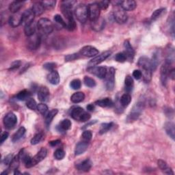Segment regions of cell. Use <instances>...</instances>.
<instances>
[{"label":"cell","mask_w":175,"mask_h":175,"mask_svg":"<svg viewBox=\"0 0 175 175\" xmlns=\"http://www.w3.org/2000/svg\"><path fill=\"white\" fill-rule=\"evenodd\" d=\"M12 159H13V156L12 154H10L8 155H7L6 158H4V159H3V163L5 164V165H10V163L12 162Z\"/></svg>","instance_id":"57"},{"label":"cell","mask_w":175,"mask_h":175,"mask_svg":"<svg viewBox=\"0 0 175 175\" xmlns=\"http://www.w3.org/2000/svg\"><path fill=\"white\" fill-rule=\"evenodd\" d=\"M165 11V9L164 8H160V9H158L156 10L151 15V20L152 21H156L158 18L160 17V16L162 15V13Z\"/></svg>","instance_id":"46"},{"label":"cell","mask_w":175,"mask_h":175,"mask_svg":"<svg viewBox=\"0 0 175 175\" xmlns=\"http://www.w3.org/2000/svg\"><path fill=\"white\" fill-rule=\"evenodd\" d=\"M88 17L91 22L96 21L100 17L101 9L98 3H92L88 6Z\"/></svg>","instance_id":"6"},{"label":"cell","mask_w":175,"mask_h":175,"mask_svg":"<svg viewBox=\"0 0 175 175\" xmlns=\"http://www.w3.org/2000/svg\"><path fill=\"white\" fill-rule=\"evenodd\" d=\"M24 2L15 1L12 2L9 6V10L13 14L17 13L20 9L23 7Z\"/></svg>","instance_id":"25"},{"label":"cell","mask_w":175,"mask_h":175,"mask_svg":"<svg viewBox=\"0 0 175 175\" xmlns=\"http://www.w3.org/2000/svg\"><path fill=\"white\" fill-rule=\"evenodd\" d=\"M33 12L34 13L35 16H40L45 11V8H44L43 6L42 5L41 2H36L34 3L32 6V8Z\"/></svg>","instance_id":"26"},{"label":"cell","mask_w":175,"mask_h":175,"mask_svg":"<svg viewBox=\"0 0 175 175\" xmlns=\"http://www.w3.org/2000/svg\"><path fill=\"white\" fill-rule=\"evenodd\" d=\"M25 131H26V130H25V127H20V128L18 129L17 132L13 135L12 142H16L18 140H19L21 138H23V136H24V134L25 133Z\"/></svg>","instance_id":"32"},{"label":"cell","mask_w":175,"mask_h":175,"mask_svg":"<svg viewBox=\"0 0 175 175\" xmlns=\"http://www.w3.org/2000/svg\"><path fill=\"white\" fill-rule=\"evenodd\" d=\"M24 32L25 34L28 37L34 35L36 33V26L34 23H32L30 25H25L24 28Z\"/></svg>","instance_id":"34"},{"label":"cell","mask_w":175,"mask_h":175,"mask_svg":"<svg viewBox=\"0 0 175 175\" xmlns=\"http://www.w3.org/2000/svg\"><path fill=\"white\" fill-rule=\"evenodd\" d=\"M54 157L57 160H62L64 158L65 152L62 149H57L54 152Z\"/></svg>","instance_id":"49"},{"label":"cell","mask_w":175,"mask_h":175,"mask_svg":"<svg viewBox=\"0 0 175 175\" xmlns=\"http://www.w3.org/2000/svg\"><path fill=\"white\" fill-rule=\"evenodd\" d=\"M67 24V29L69 31H72L74 30L76 28V23L75 21L74 20V19H71L70 20L68 21Z\"/></svg>","instance_id":"52"},{"label":"cell","mask_w":175,"mask_h":175,"mask_svg":"<svg viewBox=\"0 0 175 175\" xmlns=\"http://www.w3.org/2000/svg\"><path fill=\"white\" fill-rule=\"evenodd\" d=\"M35 17V14L33 12L32 9H28L25 10V12L22 14V23L25 25H28L33 23Z\"/></svg>","instance_id":"15"},{"label":"cell","mask_w":175,"mask_h":175,"mask_svg":"<svg viewBox=\"0 0 175 175\" xmlns=\"http://www.w3.org/2000/svg\"><path fill=\"white\" fill-rule=\"evenodd\" d=\"M8 23L11 27L17 28L22 23V14L15 13L10 16L8 20Z\"/></svg>","instance_id":"17"},{"label":"cell","mask_w":175,"mask_h":175,"mask_svg":"<svg viewBox=\"0 0 175 175\" xmlns=\"http://www.w3.org/2000/svg\"><path fill=\"white\" fill-rule=\"evenodd\" d=\"M79 58V55L78 53H74V54H71L68 55L65 57V61L68 62V61H72L76 59H78Z\"/></svg>","instance_id":"54"},{"label":"cell","mask_w":175,"mask_h":175,"mask_svg":"<svg viewBox=\"0 0 175 175\" xmlns=\"http://www.w3.org/2000/svg\"><path fill=\"white\" fill-rule=\"evenodd\" d=\"M37 103L36 101L32 98H29L26 101V106L30 109L31 110H36L37 109Z\"/></svg>","instance_id":"42"},{"label":"cell","mask_w":175,"mask_h":175,"mask_svg":"<svg viewBox=\"0 0 175 175\" xmlns=\"http://www.w3.org/2000/svg\"><path fill=\"white\" fill-rule=\"evenodd\" d=\"M112 52L111 51H106V52H104L103 53H101L99 55H97L95 57H94L92 60H91L88 64L91 67H94V66L99 64L100 63L103 62V61H105L106 59L111 56Z\"/></svg>","instance_id":"8"},{"label":"cell","mask_w":175,"mask_h":175,"mask_svg":"<svg viewBox=\"0 0 175 175\" xmlns=\"http://www.w3.org/2000/svg\"><path fill=\"white\" fill-rule=\"evenodd\" d=\"M47 79L48 81L53 85H57L60 82V75L58 72L56 70H53L49 72V74L47 75Z\"/></svg>","instance_id":"23"},{"label":"cell","mask_w":175,"mask_h":175,"mask_svg":"<svg viewBox=\"0 0 175 175\" xmlns=\"http://www.w3.org/2000/svg\"><path fill=\"white\" fill-rule=\"evenodd\" d=\"M58 113V110L57 109H52V111H50L49 113H47L45 117V124L47 126H49L50 125L51 122H52L53 118L57 115Z\"/></svg>","instance_id":"31"},{"label":"cell","mask_w":175,"mask_h":175,"mask_svg":"<svg viewBox=\"0 0 175 175\" xmlns=\"http://www.w3.org/2000/svg\"><path fill=\"white\" fill-rule=\"evenodd\" d=\"M87 109L88 111H93L94 109V106L93 104H89L87 106Z\"/></svg>","instance_id":"62"},{"label":"cell","mask_w":175,"mask_h":175,"mask_svg":"<svg viewBox=\"0 0 175 175\" xmlns=\"http://www.w3.org/2000/svg\"><path fill=\"white\" fill-rule=\"evenodd\" d=\"M95 104L101 108H112L114 106V102L109 98H105L103 99L98 100L95 102Z\"/></svg>","instance_id":"24"},{"label":"cell","mask_w":175,"mask_h":175,"mask_svg":"<svg viewBox=\"0 0 175 175\" xmlns=\"http://www.w3.org/2000/svg\"><path fill=\"white\" fill-rule=\"evenodd\" d=\"M115 68L111 67L109 68V71H108L106 78V88L109 91L112 90L114 88L115 86Z\"/></svg>","instance_id":"9"},{"label":"cell","mask_w":175,"mask_h":175,"mask_svg":"<svg viewBox=\"0 0 175 175\" xmlns=\"http://www.w3.org/2000/svg\"><path fill=\"white\" fill-rule=\"evenodd\" d=\"M82 86V83L81 81L79 79H73L72 81L70 83V86L71 88H72L73 90H78L81 88Z\"/></svg>","instance_id":"50"},{"label":"cell","mask_w":175,"mask_h":175,"mask_svg":"<svg viewBox=\"0 0 175 175\" xmlns=\"http://www.w3.org/2000/svg\"><path fill=\"white\" fill-rule=\"evenodd\" d=\"M88 71L100 79L105 78L108 73L107 68L104 67H90L88 68Z\"/></svg>","instance_id":"10"},{"label":"cell","mask_w":175,"mask_h":175,"mask_svg":"<svg viewBox=\"0 0 175 175\" xmlns=\"http://www.w3.org/2000/svg\"><path fill=\"white\" fill-rule=\"evenodd\" d=\"M79 54L86 57H95L98 54V50L92 46H85L80 50Z\"/></svg>","instance_id":"12"},{"label":"cell","mask_w":175,"mask_h":175,"mask_svg":"<svg viewBox=\"0 0 175 175\" xmlns=\"http://www.w3.org/2000/svg\"><path fill=\"white\" fill-rule=\"evenodd\" d=\"M105 26V20L102 18H98L94 21H92V28L96 31H100Z\"/></svg>","instance_id":"27"},{"label":"cell","mask_w":175,"mask_h":175,"mask_svg":"<svg viewBox=\"0 0 175 175\" xmlns=\"http://www.w3.org/2000/svg\"><path fill=\"white\" fill-rule=\"evenodd\" d=\"M30 96H31V93L29 92L28 90H23L17 94L16 98L19 101H25V100H28L29 98H30Z\"/></svg>","instance_id":"33"},{"label":"cell","mask_w":175,"mask_h":175,"mask_svg":"<svg viewBox=\"0 0 175 175\" xmlns=\"http://www.w3.org/2000/svg\"><path fill=\"white\" fill-rule=\"evenodd\" d=\"M41 2L45 9L47 10L53 8L54 7L56 6V2L54 1V0H45V1H42Z\"/></svg>","instance_id":"39"},{"label":"cell","mask_w":175,"mask_h":175,"mask_svg":"<svg viewBox=\"0 0 175 175\" xmlns=\"http://www.w3.org/2000/svg\"><path fill=\"white\" fill-rule=\"evenodd\" d=\"M85 98V94L82 92H77L74 93L71 97V100L74 103H78L82 102Z\"/></svg>","instance_id":"29"},{"label":"cell","mask_w":175,"mask_h":175,"mask_svg":"<svg viewBox=\"0 0 175 175\" xmlns=\"http://www.w3.org/2000/svg\"><path fill=\"white\" fill-rule=\"evenodd\" d=\"M41 36L38 34H35L30 36L28 38V48L30 50H36L37 49L40 44H41Z\"/></svg>","instance_id":"11"},{"label":"cell","mask_w":175,"mask_h":175,"mask_svg":"<svg viewBox=\"0 0 175 175\" xmlns=\"http://www.w3.org/2000/svg\"><path fill=\"white\" fill-rule=\"evenodd\" d=\"M43 67L45 68L46 70H48L50 71H52L55 70V68L56 67V64L53 62H48L43 65Z\"/></svg>","instance_id":"53"},{"label":"cell","mask_w":175,"mask_h":175,"mask_svg":"<svg viewBox=\"0 0 175 175\" xmlns=\"http://www.w3.org/2000/svg\"><path fill=\"white\" fill-rule=\"evenodd\" d=\"M49 90L46 86H42L39 88L38 92V98L42 102L47 101L49 98Z\"/></svg>","instance_id":"16"},{"label":"cell","mask_w":175,"mask_h":175,"mask_svg":"<svg viewBox=\"0 0 175 175\" xmlns=\"http://www.w3.org/2000/svg\"><path fill=\"white\" fill-rule=\"evenodd\" d=\"M127 59L126 55L124 53H118L116 55L115 60L118 62H124Z\"/></svg>","instance_id":"51"},{"label":"cell","mask_w":175,"mask_h":175,"mask_svg":"<svg viewBox=\"0 0 175 175\" xmlns=\"http://www.w3.org/2000/svg\"><path fill=\"white\" fill-rule=\"evenodd\" d=\"M21 174L19 170H18L17 169H16V170H14V174Z\"/></svg>","instance_id":"63"},{"label":"cell","mask_w":175,"mask_h":175,"mask_svg":"<svg viewBox=\"0 0 175 175\" xmlns=\"http://www.w3.org/2000/svg\"><path fill=\"white\" fill-rule=\"evenodd\" d=\"M3 125L6 129H12L14 128L17 123V116L12 112H10L7 114L3 118Z\"/></svg>","instance_id":"7"},{"label":"cell","mask_w":175,"mask_h":175,"mask_svg":"<svg viewBox=\"0 0 175 175\" xmlns=\"http://www.w3.org/2000/svg\"><path fill=\"white\" fill-rule=\"evenodd\" d=\"M76 3H77L76 1H72V0H68V1H63V2H62L61 8L71 9L72 7Z\"/></svg>","instance_id":"48"},{"label":"cell","mask_w":175,"mask_h":175,"mask_svg":"<svg viewBox=\"0 0 175 175\" xmlns=\"http://www.w3.org/2000/svg\"><path fill=\"white\" fill-rule=\"evenodd\" d=\"M88 147V142L82 141L80 142L76 145V147L75 149V155H80L83 154V152H86V151Z\"/></svg>","instance_id":"21"},{"label":"cell","mask_w":175,"mask_h":175,"mask_svg":"<svg viewBox=\"0 0 175 175\" xmlns=\"http://www.w3.org/2000/svg\"><path fill=\"white\" fill-rule=\"evenodd\" d=\"M54 21L62 28H67V24L66 23V22L62 19V17L60 15H59V14H56V15L54 16Z\"/></svg>","instance_id":"43"},{"label":"cell","mask_w":175,"mask_h":175,"mask_svg":"<svg viewBox=\"0 0 175 175\" xmlns=\"http://www.w3.org/2000/svg\"><path fill=\"white\" fill-rule=\"evenodd\" d=\"M37 28L41 36L50 34L53 30V25L52 22L47 18H41L37 23Z\"/></svg>","instance_id":"2"},{"label":"cell","mask_w":175,"mask_h":175,"mask_svg":"<svg viewBox=\"0 0 175 175\" xmlns=\"http://www.w3.org/2000/svg\"><path fill=\"white\" fill-rule=\"evenodd\" d=\"M20 158L19 155H17L15 158H14L12 162L10 164V167L8 170H16L18 168V167L19 166V162H20Z\"/></svg>","instance_id":"40"},{"label":"cell","mask_w":175,"mask_h":175,"mask_svg":"<svg viewBox=\"0 0 175 175\" xmlns=\"http://www.w3.org/2000/svg\"><path fill=\"white\" fill-rule=\"evenodd\" d=\"M47 155V151L45 148H41V150L38 151V152L34 157L31 158L28 161L25 163V167L28 168H30L33 166H36V164L42 162L45 159Z\"/></svg>","instance_id":"3"},{"label":"cell","mask_w":175,"mask_h":175,"mask_svg":"<svg viewBox=\"0 0 175 175\" xmlns=\"http://www.w3.org/2000/svg\"><path fill=\"white\" fill-rule=\"evenodd\" d=\"M113 127V122H109V123H103L101 124V128L99 130L100 134H103L107 133L109 130Z\"/></svg>","instance_id":"41"},{"label":"cell","mask_w":175,"mask_h":175,"mask_svg":"<svg viewBox=\"0 0 175 175\" xmlns=\"http://www.w3.org/2000/svg\"><path fill=\"white\" fill-rule=\"evenodd\" d=\"M158 163L159 168L161 169L164 173H166L167 174H174V172H172V169L168 166L166 162L163 161L162 159H159L158 162Z\"/></svg>","instance_id":"28"},{"label":"cell","mask_w":175,"mask_h":175,"mask_svg":"<svg viewBox=\"0 0 175 175\" xmlns=\"http://www.w3.org/2000/svg\"><path fill=\"white\" fill-rule=\"evenodd\" d=\"M165 130L166 133L172 138V140H174V124L172 122H168L165 125Z\"/></svg>","instance_id":"30"},{"label":"cell","mask_w":175,"mask_h":175,"mask_svg":"<svg viewBox=\"0 0 175 175\" xmlns=\"http://www.w3.org/2000/svg\"><path fill=\"white\" fill-rule=\"evenodd\" d=\"M125 90L127 92H130L133 88V79L131 78V76L127 75L125 79Z\"/></svg>","instance_id":"36"},{"label":"cell","mask_w":175,"mask_h":175,"mask_svg":"<svg viewBox=\"0 0 175 175\" xmlns=\"http://www.w3.org/2000/svg\"><path fill=\"white\" fill-rule=\"evenodd\" d=\"M137 6L136 2L133 0H125L122 1L120 3V8L125 11H132L136 9Z\"/></svg>","instance_id":"19"},{"label":"cell","mask_w":175,"mask_h":175,"mask_svg":"<svg viewBox=\"0 0 175 175\" xmlns=\"http://www.w3.org/2000/svg\"><path fill=\"white\" fill-rule=\"evenodd\" d=\"M133 77L136 79H140L142 78V74L140 70H135L133 72Z\"/></svg>","instance_id":"58"},{"label":"cell","mask_w":175,"mask_h":175,"mask_svg":"<svg viewBox=\"0 0 175 175\" xmlns=\"http://www.w3.org/2000/svg\"><path fill=\"white\" fill-rule=\"evenodd\" d=\"M58 127L60 128V131H67L68 129H71V122L70 120L68 119H64L62 121L60 124V125L58 126Z\"/></svg>","instance_id":"37"},{"label":"cell","mask_w":175,"mask_h":175,"mask_svg":"<svg viewBox=\"0 0 175 175\" xmlns=\"http://www.w3.org/2000/svg\"><path fill=\"white\" fill-rule=\"evenodd\" d=\"M8 136H9V133L8 132H6V131H5V132H3L2 134V136H1V144H2L3 143V142H4L6 140H7V138H8Z\"/></svg>","instance_id":"59"},{"label":"cell","mask_w":175,"mask_h":175,"mask_svg":"<svg viewBox=\"0 0 175 175\" xmlns=\"http://www.w3.org/2000/svg\"><path fill=\"white\" fill-rule=\"evenodd\" d=\"M92 167V162L89 159H86L83 161L76 164V168L78 170L83 171V172H88L89 171Z\"/></svg>","instance_id":"18"},{"label":"cell","mask_w":175,"mask_h":175,"mask_svg":"<svg viewBox=\"0 0 175 175\" xmlns=\"http://www.w3.org/2000/svg\"><path fill=\"white\" fill-rule=\"evenodd\" d=\"M124 48H125V52H124V53L126 55L127 58H128L129 60H133L135 52L129 41H125L124 42Z\"/></svg>","instance_id":"20"},{"label":"cell","mask_w":175,"mask_h":175,"mask_svg":"<svg viewBox=\"0 0 175 175\" xmlns=\"http://www.w3.org/2000/svg\"><path fill=\"white\" fill-rule=\"evenodd\" d=\"M83 82H84L85 85L88 87L93 88L96 86V82L92 78H90L89 77L86 76L84 79H83Z\"/></svg>","instance_id":"45"},{"label":"cell","mask_w":175,"mask_h":175,"mask_svg":"<svg viewBox=\"0 0 175 175\" xmlns=\"http://www.w3.org/2000/svg\"><path fill=\"white\" fill-rule=\"evenodd\" d=\"M131 101V97L129 94L125 93L120 98V104L122 107L126 108L128 106Z\"/></svg>","instance_id":"35"},{"label":"cell","mask_w":175,"mask_h":175,"mask_svg":"<svg viewBox=\"0 0 175 175\" xmlns=\"http://www.w3.org/2000/svg\"><path fill=\"white\" fill-rule=\"evenodd\" d=\"M21 66V61L19 60H17V61H14L12 63V64L10 65V67L9 68V70H15V69L18 68Z\"/></svg>","instance_id":"56"},{"label":"cell","mask_w":175,"mask_h":175,"mask_svg":"<svg viewBox=\"0 0 175 175\" xmlns=\"http://www.w3.org/2000/svg\"><path fill=\"white\" fill-rule=\"evenodd\" d=\"M92 131L90 130L84 131L82 135L83 141L88 142L92 139Z\"/></svg>","instance_id":"44"},{"label":"cell","mask_w":175,"mask_h":175,"mask_svg":"<svg viewBox=\"0 0 175 175\" xmlns=\"http://www.w3.org/2000/svg\"><path fill=\"white\" fill-rule=\"evenodd\" d=\"M114 17L116 21L119 24H122L125 23V22L127 21L128 19V16L127 14L124 10H122L121 8L116 10L114 13Z\"/></svg>","instance_id":"14"},{"label":"cell","mask_w":175,"mask_h":175,"mask_svg":"<svg viewBox=\"0 0 175 175\" xmlns=\"http://www.w3.org/2000/svg\"><path fill=\"white\" fill-rule=\"evenodd\" d=\"M60 143V140H54V141H52V142H49L50 145L52 146V147H55V146L59 144Z\"/></svg>","instance_id":"61"},{"label":"cell","mask_w":175,"mask_h":175,"mask_svg":"<svg viewBox=\"0 0 175 175\" xmlns=\"http://www.w3.org/2000/svg\"><path fill=\"white\" fill-rule=\"evenodd\" d=\"M85 112L86 111H84V109L81 107H75L72 109L71 115L72 118L80 121V120H81L82 116L84 114Z\"/></svg>","instance_id":"22"},{"label":"cell","mask_w":175,"mask_h":175,"mask_svg":"<svg viewBox=\"0 0 175 175\" xmlns=\"http://www.w3.org/2000/svg\"><path fill=\"white\" fill-rule=\"evenodd\" d=\"M170 63L166 61L160 69V75H161V82L163 86H166L167 83V80L169 77L170 72Z\"/></svg>","instance_id":"13"},{"label":"cell","mask_w":175,"mask_h":175,"mask_svg":"<svg viewBox=\"0 0 175 175\" xmlns=\"http://www.w3.org/2000/svg\"><path fill=\"white\" fill-rule=\"evenodd\" d=\"M138 65L140 68L144 81L146 83H148L149 82H151L152 78V70L150 59L146 56H142L140 58V59L138 60Z\"/></svg>","instance_id":"1"},{"label":"cell","mask_w":175,"mask_h":175,"mask_svg":"<svg viewBox=\"0 0 175 175\" xmlns=\"http://www.w3.org/2000/svg\"><path fill=\"white\" fill-rule=\"evenodd\" d=\"M169 77H170V78H171L172 80H174V79H175V69L174 68H172V70H170Z\"/></svg>","instance_id":"60"},{"label":"cell","mask_w":175,"mask_h":175,"mask_svg":"<svg viewBox=\"0 0 175 175\" xmlns=\"http://www.w3.org/2000/svg\"><path fill=\"white\" fill-rule=\"evenodd\" d=\"M37 110L42 115H46L47 112H48V106L45 103H40L37 105Z\"/></svg>","instance_id":"47"},{"label":"cell","mask_w":175,"mask_h":175,"mask_svg":"<svg viewBox=\"0 0 175 175\" xmlns=\"http://www.w3.org/2000/svg\"><path fill=\"white\" fill-rule=\"evenodd\" d=\"M75 14L78 20L82 23L86 22L88 18V6L86 4H79L75 8Z\"/></svg>","instance_id":"5"},{"label":"cell","mask_w":175,"mask_h":175,"mask_svg":"<svg viewBox=\"0 0 175 175\" xmlns=\"http://www.w3.org/2000/svg\"><path fill=\"white\" fill-rule=\"evenodd\" d=\"M144 103L142 102H138L133 107L129 114L127 116V120L129 122H133L140 117L144 109Z\"/></svg>","instance_id":"4"},{"label":"cell","mask_w":175,"mask_h":175,"mask_svg":"<svg viewBox=\"0 0 175 175\" xmlns=\"http://www.w3.org/2000/svg\"><path fill=\"white\" fill-rule=\"evenodd\" d=\"M44 138H45V135H44L42 132H39L38 133H36L31 140V144L32 145L38 144L44 139Z\"/></svg>","instance_id":"38"},{"label":"cell","mask_w":175,"mask_h":175,"mask_svg":"<svg viewBox=\"0 0 175 175\" xmlns=\"http://www.w3.org/2000/svg\"><path fill=\"white\" fill-rule=\"evenodd\" d=\"M109 3H110V2L109 1H101L98 2V6H99L100 9L106 10L108 8Z\"/></svg>","instance_id":"55"}]
</instances>
